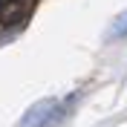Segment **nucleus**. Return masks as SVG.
<instances>
[{"label":"nucleus","mask_w":127,"mask_h":127,"mask_svg":"<svg viewBox=\"0 0 127 127\" xmlns=\"http://www.w3.org/2000/svg\"><path fill=\"white\" fill-rule=\"evenodd\" d=\"M55 110H58V101L55 98H43V101L32 104L26 116L20 119L17 127H52L55 124Z\"/></svg>","instance_id":"nucleus-1"},{"label":"nucleus","mask_w":127,"mask_h":127,"mask_svg":"<svg viewBox=\"0 0 127 127\" xmlns=\"http://www.w3.org/2000/svg\"><path fill=\"white\" fill-rule=\"evenodd\" d=\"M32 9V0H0V23H20Z\"/></svg>","instance_id":"nucleus-2"},{"label":"nucleus","mask_w":127,"mask_h":127,"mask_svg":"<svg viewBox=\"0 0 127 127\" xmlns=\"http://www.w3.org/2000/svg\"><path fill=\"white\" fill-rule=\"evenodd\" d=\"M124 32H127V15L121 17V20H119L116 26H113V35H124Z\"/></svg>","instance_id":"nucleus-3"}]
</instances>
